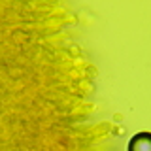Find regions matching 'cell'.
Listing matches in <instances>:
<instances>
[{
    "label": "cell",
    "instance_id": "1",
    "mask_svg": "<svg viewBox=\"0 0 151 151\" xmlns=\"http://www.w3.org/2000/svg\"><path fill=\"white\" fill-rule=\"evenodd\" d=\"M130 151H151V134H138L132 138Z\"/></svg>",
    "mask_w": 151,
    "mask_h": 151
}]
</instances>
